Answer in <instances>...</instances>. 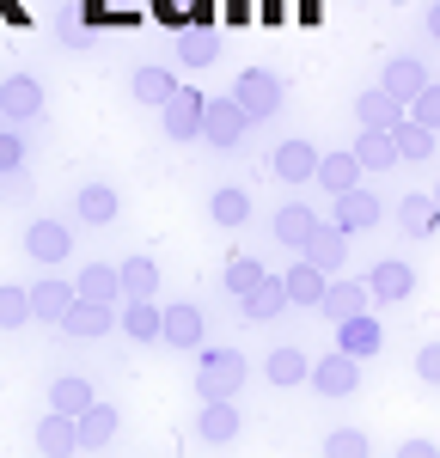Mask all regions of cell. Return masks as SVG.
Listing matches in <instances>:
<instances>
[{"label":"cell","mask_w":440,"mask_h":458,"mask_svg":"<svg viewBox=\"0 0 440 458\" xmlns=\"http://www.w3.org/2000/svg\"><path fill=\"white\" fill-rule=\"evenodd\" d=\"M306 373H312V360L300 349H275L269 354V386H306Z\"/></svg>","instance_id":"obj_38"},{"label":"cell","mask_w":440,"mask_h":458,"mask_svg":"<svg viewBox=\"0 0 440 458\" xmlns=\"http://www.w3.org/2000/svg\"><path fill=\"white\" fill-rule=\"evenodd\" d=\"M410 293H416V269H410V263L385 257V263H373V269H367V300L398 306V300H410Z\"/></svg>","instance_id":"obj_9"},{"label":"cell","mask_w":440,"mask_h":458,"mask_svg":"<svg viewBox=\"0 0 440 458\" xmlns=\"http://www.w3.org/2000/svg\"><path fill=\"white\" fill-rule=\"evenodd\" d=\"M263 276H269V269H263L257 257H233V263H226V276H220V287H226L233 300H251L257 287H263Z\"/></svg>","instance_id":"obj_34"},{"label":"cell","mask_w":440,"mask_h":458,"mask_svg":"<svg viewBox=\"0 0 440 458\" xmlns=\"http://www.w3.org/2000/svg\"><path fill=\"white\" fill-rule=\"evenodd\" d=\"M73 214H80V226H110V220L123 214V196H116L110 183H86V190L73 196Z\"/></svg>","instance_id":"obj_15"},{"label":"cell","mask_w":440,"mask_h":458,"mask_svg":"<svg viewBox=\"0 0 440 458\" xmlns=\"http://www.w3.org/2000/svg\"><path fill=\"white\" fill-rule=\"evenodd\" d=\"M202 110H208V92L178 86V92L165 98V110H159V123H165L172 141H196V135H202Z\"/></svg>","instance_id":"obj_5"},{"label":"cell","mask_w":440,"mask_h":458,"mask_svg":"<svg viewBox=\"0 0 440 458\" xmlns=\"http://www.w3.org/2000/svg\"><path fill=\"white\" fill-rule=\"evenodd\" d=\"M31 116H43V86L31 73H6L0 80V123L6 129H25Z\"/></svg>","instance_id":"obj_4"},{"label":"cell","mask_w":440,"mask_h":458,"mask_svg":"<svg viewBox=\"0 0 440 458\" xmlns=\"http://www.w3.org/2000/svg\"><path fill=\"white\" fill-rule=\"evenodd\" d=\"M349 153H355V165H361V172H392V165H403L398 141H392V135H379V129H361V141L349 147Z\"/></svg>","instance_id":"obj_24"},{"label":"cell","mask_w":440,"mask_h":458,"mask_svg":"<svg viewBox=\"0 0 440 458\" xmlns=\"http://www.w3.org/2000/svg\"><path fill=\"white\" fill-rule=\"evenodd\" d=\"M379 214H385V202L373 196V190H349V196H336V233H367V226H379Z\"/></svg>","instance_id":"obj_14"},{"label":"cell","mask_w":440,"mask_h":458,"mask_svg":"<svg viewBox=\"0 0 440 458\" xmlns=\"http://www.w3.org/2000/svg\"><path fill=\"white\" fill-rule=\"evenodd\" d=\"M208 214H215L220 226H245V220H251V196H245L239 183H226V190L208 196Z\"/></svg>","instance_id":"obj_36"},{"label":"cell","mask_w":440,"mask_h":458,"mask_svg":"<svg viewBox=\"0 0 440 458\" xmlns=\"http://www.w3.org/2000/svg\"><path fill=\"white\" fill-rule=\"evenodd\" d=\"M325 458H373V440L361 428H330L325 434Z\"/></svg>","instance_id":"obj_39"},{"label":"cell","mask_w":440,"mask_h":458,"mask_svg":"<svg viewBox=\"0 0 440 458\" xmlns=\"http://www.w3.org/2000/svg\"><path fill=\"white\" fill-rule=\"evenodd\" d=\"M116 324H123L129 343H159V336H165V312H159L153 300H129V306L116 312Z\"/></svg>","instance_id":"obj_16"},{"label":"cell","mask_w":440,"mask_h":458,"mask_svg":"<svg viewBox=\"0 0 440 458\" xmlns=\"http://www.w3.org/2000/svg\"><path fill=\"white\" fill-rule=\"evenodd\" d=\"M80 300H98V306H116L123 300V276H116V263H86L80 269V282H73Z\"/></svg>","instance_id":"obj_20"},{"label":"cell","mask_w":440,"mask_h":458,"mask_svg":"<svg viewBox=\"0 0 440 458\" xmlns=\"http://www.w3.org/2000/svg\"><path fill=\"white\" fill-rule=\"evenodd\" d=\"M226 98L245 110L251 123H269V116L282 110V98H288V86H282L269 68H245L239 80H233V92H226Z\"/></svg>","instance_id":"obj_2"},{"label":"cell","mask_w":440,"mask_h":458,"mask_svg":"<svg viewBox=\"0 0 440 458\" xmlns=\"http://www.w3.org/2000/svg\"><path fill=\"white\" fill-rule=\"evenodd\" d=\"M306 386L318 391V397H355V386H361V360H349L343 349H330V354H318V360H312Z\"/></svg>","instance_id":"obj_3"},{"label":"cell","mask_w":440,"mask_h":458,"mask_svg":"<svg viewBox=\"0 0 440 458\" xmlns=\"http://www.w3.org/2000/svg\"><path fill=\"white\" fill-rule=\"evenodd\" d=\"M410 123H422L428 135H440V80L422 92V98H416V105H410Z\"/></svg>","instance_id":"obj_41"},{"label":"cell","mask_w":440,"mask_h":458,"mask_svg":"<svg viewBox=\"0 0 440 458\" xmlns=\"http://www.w3.org/2000/svg\"><path fill=\"white\" fill-rule=\"evenodd\" d=\"M37 453H43V458H73V453H80L73 416H55V410H49V416L37 422Z\"/></svg>","instance_id":"obj_21"},{"label":"cell","mask_w":440,"mask_h":458,"mask_svg":"<svg viewBox=\"0 0 440 458\" xmlns=\"http://www.w3.org/2000/svg\"><path fill=\"white\" fill-rule=\"evenodd\" d=\"M202 336H208V318L196 312V306H172V312H165V336H159V343H172V349H202Z\"/></svg>","instance_id":"obj_22"},{"label":"cell","mask_w":440,"mask_h":458,"mask_svg":"<svg viewBox=\"0 0 440 458\" xmlns=\"http://www.w3.org/2000/svg\"><path fill=\"white\" fill-rule=\"evenodd\" d=\"M300 257H306L312 269H325V276H336V269L349 263V233H336L330 220H318V226H312V239H306V250H300Z\"/></svg>","instance_id":"obj_12"},{"label":"cell","mask_w":440,"mask_h":458,"mask_svg":"<svg viewBox=\"0 0 440 458\" xmlns=\"http://www.w3.org/2000/svg\"><path fill=\"white\" fill-rule=\"evenodd\" d=\"M428 202H435V208H440V183H435V190H428Z\"/></svg>","instance_id":"obj_46"},{"label":"cell","mask_w":440,"mask_h":458,"mask_svg":"<svg viewBox=\"0 0 440 458\" xmlns=\"http://www.w3.org/2000/svg\"><path fill=\"white\" fill-rule=\"evenodd\" d=\"M282 287H288V306H318L325 287H330V276H325V269H312V263H293L288 276H282Z\"/></svg>","instance_id":"obj_29"},{"label":"cell","mask_w":440,"mask_h":458,"mask_svg":"<svg viewBox=\"0 0 440 458\" xmlns=\"http://www.w3.org/2000/svg\"><path fill=\"white\" fill-rule=\"evenodd\" d=\"M318 312L330 318V324H349V318L367 312V282H330L325 300H318Z\"/></svg>","instance_id":"obj_19"},{"label":"cell","mask_w":440,"mask_h":458,"mask_svg":"<svg viewBox=\"0 0 440 458\" xmlns=\"http://www.w3.org/2000/svg\"><path fill=\"white\" fill-rule=\"evenodd\" d=\"M355 116H361V129H379V135H392V129L403 123V105H398V98H385V92L373 86V92H361V98H355Z\"/></svg>","instance_id":"obj_25"},{"label":"cell","mask_w":440,"mask_h":458,"mask_svg":"<svg viewBox=\"0 0 440 458\" xmlns=\"http://www.w3.org/2000/svg\"><path fill=\"white\" fill-rule=\"evenodd\" d=\"M312 226H318V214L306 208V202H288V208H275V245L306 250V239H312Z\"/></svg>","instance_id":"obj_26"},{"label":"cell","mask_w":440,"mask_h":458,"mask_svg":"<svg viewBox=\"0 0 440 458\" xmlns=\"http://www.w3.org/2000/svg\"><path fill=\"white\" fill-rule=\"evenodd\" d=\"M318 183H325L330 196H349V190H361V165H355V153H318Z\"/></svg>","instance_id":"obj_23"},{"label":"cell","mask_w":440,"mask_h":458,"mask_svg":"<svg viewBox=\"0 0 440 458\" xmlns=\"http://www.w3.org/2000/svg\"><path fill=\"white\" fill-rule=\"evenodd\" d=\"M215 49H220V37L208 31V25H190V31L178 37V62H183V68H208Z\"/></svg>","instance_id":"obj_35"},{"label":"cell","mask_w":440,"mask_h":458,"mask_svg":"<svg viewBox=\"0 0 440 458\" xmlns=\"http://www.w3.org/2000/svg\"><path fill=\"white\" fill-rule=\"evenodd\" d=\"M392 141H398V159H416V165H422V159H435V135H428L422 123H410V116L392 129Z\"/></svg>","instance_id":"obj_37"},{"label":"cell","mask_w":440,"mask_h":458,"mask_svg":"<svg viewBox=\"0 0 440 458\" xmlns=\"http://www.w3.org/2000/svg\"><path fill=\"white\" fill-rule=\"evenodd\" d=\"M336 349L349 354V360H373V354L385 349V330H379V318L361 312V318H349V324H336Z\"/></svg>","instance_id":"obj_11"},{"label":"cell","mask_w":440,"mask_h":458,"mask_svg":"<svg viewBox=\"0 0 440 458\" xmlns=\"http://www.w3.org/2000/svg\"><path fill=\"white\" fill-rule=\"evenodd\" d=\"M196 434H202L208 446H226V440H239V410H233V403H202V416H196Z\"/></svg>","instance_id":"obj_31"},{"label":"cell","mask_w":440,"mask_h":458,"mask_svg":"<svg viewBox=\"0 0 440 458\" xmlns=\"http://www.w3.org/2000/svg\"><path fill=\"white\" fill-rule=\"evenodd\" d=\"M398 226L410 233V239H428V233L440 226V208L428 202V196H422V190H410V196L398 202Z\"/></svg>","instance_id":"obj_30"},{"label":"cell","mask_w":440,"mask_h":458,"mask_svg":"<svg viewBox=\"0 0 440 458\" xmlns=\"http://www.w3.org/2000/svg\"><path fill=\"white\" fill-rule=\"evenodd\" d=\"M428 86H435V80H428V68H422L416 55H392V62H385V73H379V92H385V98H398L403 110L416 105Z\"/></svg>","instance_id":"obj_7"},{"label":"cell","mask_w":440,"mask_h":458,"mask_svg":"<svg viewBox=\"0 0 440 458\" xmlns=\"http://www.w3.org/2000/svg\"><path fill=\"white\" fill-rule=\"evenodd\" d=\"M25 257H31V263H68L73 257V226L68 220H49V214L31 220V226H25Z\"/></svg>","instance_id":"obj_6"},{"label":"cell","mask_w":440,"mask_h":458,"mask_svg":"<svg viewBox=\"0 0 440 458\" xmlns=\"http://www.w3.org/2000/svg\"><path fill=\"white\" fill-rule=\"evenodd\" d=\"M269 172L282 177V183H306V177L318 172V147L312 141H282L275 159H269Z\"/></svg>","instance_id":"obj_17"},{"label":"cell","mask_w":440,"mask_h":458,"mask_svg":"<svg viewBox=\"0 0 440 458\" xmlns=\"http://www.w3.org/2000/svg\"><path fill=\"white\" fill-rule=\"evenodd\" d=\"M31 324V293L25 287H0V330H25Z\"/></svg>","instance_id":"obj_40"},{"label":"cell","mask_w":440,"mask_h":458,"mask_svg":"<svg viewBox=\"0 0 440 458\" xmlns=\"http://www.w3.org/2000/svg\"><path fill=\"white\" fill-rule=\"evenodd\" d=\"M416 379H428V386H440V343H428V349H416Z\"/></svg>","instance_id":"obj_43"},{"label":"cell","mask_w":440,"mask_h":458,"mask_svg":"<svg viewBox=\"0 0 440 458\" xmlns=\"http://www.w3.org/2000/svg\"><path fill=\"white\" fill-rule=\"evenodd\" d=\"M116 276H123V300H153L159 293V263L153 257H123Z\"/></svg>","instance_id":"obj_27"},{"label":"cell","mask_w":440,"mask_h":458,"mask_svg":"<svg viewBox=\"0 0 440 458\" xmlns=\"http://www.w3.org/2000/svg\"><path fill=\"white\" fill-rule=\"evenodd\" d=\"M123 428V410L116 403H92L86 416H73V434H80V453H105Z\"/></svg>","instance_id":"obj_10"},{"label":"cell","mask_w":440,"mask_h":458,"mask_svg":"<svg viewBox=\"0 0 440 458\" xmlns=\"http://www.w3.org/2000/svg\"><path fill=\"white\" fill-rule=\"evenodd\" d=\"M98 397H92V379H80V373H68V379H55L49 386V410L55 416H86Z\"/></svg>","instance_id":"obj_28"},{"label":"cell","mask_w":440,"mask_h":458,"mask_svg":"<svg viewBox=\"0 0 440 458\" xmlns=\"http://www.w3.org/2000/svg\"><path fill=\"white\" fill-rule=\"evenodd\" d=\"M25 165V135L19 129H0V177H13Z\"/></svg>","instance_id":"obj_42"},{"label":"cell","mask_w":440,"mask_h":458,"mask_svg":"<svg viewBox=\"0 0 440 458\" xmlns=\"http://www.w3.org/2000/svg\"><path fill=\"white\" fill-rule=\"evenodd\" d=\"M245 354L239 349H202V360H196V397L202 403H233L239 397V386H245Z\"/></svg>","instance_id":"obj_1"},{"label":"cell","mask_w":440,"mask_h":458,"mask_svg":"<svg viewBox=\"0 0 440 458\" xmlns=\"http://www.w3.org/2000/svg\"><path fill=\"white\" fill-rule=\"evenodd\" d=\"M25 293H31V318H37V324H62V318H68V306L80 300L62 276H43V282H31Z\"/></svg>","instance_id":"obj_13"},{"label":"cell","mask_w":440,"mask_h":458,"mask_svg":"<svg viewBox=\"0 0 440 458\" xmlns=\"http://www.w3.org/2000/svg\"><path fill=\"white\" fill-rule=\"evenodd\" d=\"M68 336H110L116 330V306H98V300H73L68 318H62Z\"/></svg>","instance_id":"obj_18"},{"label":"cell","mask_w":440,"mask_h":458,"mask_svg":"<svg viewBox=\"0 0 440 458\" xmlns=\"http://www.w3.org/2000/svg\"><path fill=\"white\" fill-rule=\"evenodd\" d=\"M428 37H435V43H440V0H435V6H428Z\"/></svg>","instance_id":"obj_45"},{"label":"cell","mask_w":440,"mask_h":458,"mask_svg":"<svg viewBox=\"0 0 440 458\" xmlns=\"http://www.w3.org/2000/svg\"><path fill=\"white\" fill-rule=\"evenodd\" d=\"M239 312L257 318V324H263V318H282L288 312V287H282V276H263V287H257L251 300H239Z\"/></svg>","instance_id":"obj_32"},{"label":"cell","mask_w":440,"mask_h":458,"mask_svg":"<svg viewBox=\"0 0 440 458\" xmlns=\"http://www.w3.org/2000/svg\"><path fill=\"white\" fill-rule=\"evenodd\" d=\"M392 458H440V446H435V440H403Z\"/></svg>","instance_id":"obj_44"},{"label":"cell","mask_w":440,"mask_h":458,"mask_svg":"<svg viewBox=\"0 0 440 458\" xmlns=\"http://www.w3.org/2000/svg\"><path fill=\"white\" fill-rule=\"evenodd\" d=\"M129 92H135L141 105H159V110H165V98L178 92V80H172V68H135Z\"/></svg>","instance_id":"obj_33"},{"label":"cell","mask_w":440,"mask_h":458,"mask_svg":"<svg viewBox=\"0 0 440 458\" xmlns=\"http://www.w3.org/2000/svg\"><path fill=\"white\" fill-rule=\"evenodd\" d=\"M245 129H251V116L233 105V98H208V110H202V141L208 147H239Z\"/></svg>","instance_id":"obj_8"}]
</instances>
